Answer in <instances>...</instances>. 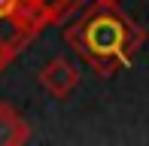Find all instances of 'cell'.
Returning <instances> with one entry per match:
<instances>
[{"mask_svg":"<svg viewBox=\"0 0 149 146\" xmlns=\"http://www.w3.org/2000/svg\"><path fill=\"white\" fill-rule=\"evenodd\" d=\"M79 43L94 70L107 76L116 70L119 55L128 49V24L119 15H113V6H104V12L97 9L79 24Z\"/></svg>","mask_w":149,"mask_h":146,"instance_id":"cell-1","label":"cell"},{"mask_svg":"<svg viewBox=\"0 0 149 146\" xmlns=\"http://www.w3.org/2000/svg\"><path fill=\"white\" fill-rule=\"evenodd\" d=\"M40 85H43L52 97H70L73 91H76V85H79V73H76V67H73L70 61L55 58V61H49L40 70Z\"/></svg>","mask_w":149,"mask_h":146,"instance_id":"cell-2","label":"cell"},{"mask_svg":"<svg viewBox=\"0 0 149 146\" xmlns=\"http://www.w3.org/2000/svg\"><path fill=\"white\" fill-rule=\"evenodd\" d=\"M31 137V128L22 116H18L12 107L0 104V143L6 146H15V143H24Z\"/></svg>","mask_w":149,"mask_h":146,"instance_id":"cell-3","label":"cell"},{"mask_svg":"<svg viewBox=\"0 0 149 146\" xmlns=\"http://www.w3.org/2000/svg\"><path fill=\"white\" fill-rule=\"evenodd\" d=\"M12 3H15V0H0V15H6V12H12Z\"/></svg>","mask_w":149,"mask_h":146,"instance_id":"cell-4","label":"cell"},{"mask_svg":"<svg viewBox=\"0 0 149 146\" xmlns=\"http://www.w3.org/2000/svg\"><path fill=\"white\" fill-rule=\"evenodd\" d=\"M97 3H100V6H116L119 0H97Z\"/></svg>","mask_w":149,"mask_h":146,"instance_id":"cell-5","label":"cell"}]
</instances>
